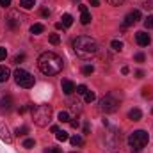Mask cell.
<instances>
[{
    "label": "cell",
    "mask_w": 153,
    "mask_h": 153,
    "mask_svg": "<svg viewBox=\"0 0 153 153\" xmlns=\"http://www.w3.org/2000/svg\"><path fill=\"white\" fill-rule=\"evenodd\" d=\"M38 66H39V70H41V73H45V75H59L62 71L64 62H62V59L57 53L45 52V53L39 55Z\"/></svg>",
    "instance_id": "1"
},
{
    "label": "cell",
    "mask_w": 153,
    "mask_h": 153,
    "mask_svg": "<svg viewBox=\"0 0 153 153\" xmlns=\"http://www.w3.org/2000/svg\"><path fill=\"white\" fill-rule=\"evenodd\" d=\"M71 46H73L75 53L78 57H82V59H89V57H93L98 52V43L93 38H89V36H78V38H75L73 43H71Z\"/></svg>",
    "instance_id": "2"
},
{
    "label": "cell",
    "mask_w": 153,
    "mask_h": 153,
    "mask_svg": "<svg viewBox=\"0 0 153 153\" xmlns=\"http://www.w3.org/2000/svg\"><path fill=\"white\" fill-rule=\"evenodd\" d=\"M52 112H53L52 105H48V103L38 105V107L32 111V119H34V123H36L38 126H48L50 121H52Z\"/></svg>",
    "instance_id": "3"
},
{
    "label": "cell",
    "mask_w": 153,
    "mask_h": 153,
    "mask_svg": "<svg viewBox=\"0 0 153 153\" xmlns=\"http://www.w3.org/2000/svg\"><path fill=\"white\" fill-rule=\"evenodd\" d=\"M148 132L146 130H135L134 134H130L128 137V144L132 146V153H139L141 148H144L148 144Z\"/></svg>",
    "instance_id": "4"
},
{
    "label": "cell",
    "mask_w": 153,
    "mask_h": 153,
    "mask_svg": "<svg viewBox=\"0 0 153 153\" xmlns=\"http://www.w3.org/2000/svg\"><path fill=\"white\" fill-rule=\"evenodd\" d=\"M117 109H119V100H117V96L112 94V93L105 94V96L100 100V111H102V112L111 114V112H116Z\"/></svg>",
    "instance_id": "5"
},
{
    "label": "cell",
    "mask_w": 153,
    "mask_h": 153,
    "mask_svg": "<svg viewBox=\"0 0 153 153\" xmlns=\"http://www.w3.org/2000/svg\"><path fill=\"white\" fill-rule=\"evenodd\" d=\"M14 82L20 85V87H25V89H30L32 85H34V76L30 75L29 71H25V70H22V68H18L16 71H14Z\"/></svg>",
    "instance_id": "6"
},
{
    "label": "cell",
    "mask_w": 153,
    "mask_h": 153,
    "mask_svg": "<svg viewBox=\"0 0 153 153\" xmlns=\"http://www.w3.org/2000/svg\"><path fill=\"white\" fill-rule=\"evenodd\" d=\"M119 141H121V132H119L117 128H111V130L107 132V135H105V143H107L111 148H116V146L119 144Z\"/></svg>",
    "instance_id": "7"
},
{
    "label": "cell",
    "mask_w": 153,
    "mask_h": 153,
    "mask_svg": "<svg viewBox=\"0 0 153 153\" xmlns=\"http://www.w3.org/2000/svg\"><path fill=\"white\" fill-rule=\"evenodd\" d=\"M139 20H141V11H139V9H134L132 13H128V14L125 16V20H123V29L134 25V23L139 22Z\"/></svg>",
    "instance_id": "8"
},
{
    "label": "cell",
    "mask_w": 153,
    "mask_h": 153,
    "mask_svg": "<svg viewBox=\"0 0 153 153\" xmlns=\"http://www.w3.org/2000/svg\"><path fill=\"white\" fill-rule=\"evenodd\" d=\"M135 41H137V45H139V46H148V45L152 43V36L141 30V32H137V34H135Z\"/></svg>",
    "instance_id": "9"
},
{
    "label": "cell",
    "mask_w": 153,
    "mask_h": 153,
    "mask_svg": "<svg viewBox=\"0 0 153 153\" xmlns=\"http://www.w3.org/2000/svg\"><path fill=\"white\" fill-rule=\"evenodd\" d=\"M78 9H80V23H82V25H89L93 18H91L87 7H85V5H78Z\"/></svg>",
    "instance_id": "10"
},
{
    "label": "cell",
    "mask_w": 153,
    "mask_h": 153,
    "mask_svg": "<svg viewBox=\"0 0 153 153\" xmlns=\"http://www.w3.org/2000/svg\"><path fill=\"white\" fill-rule=\"evenodd\" d=\"M0 139H2L4 143H7V144H11V143H13V137H11L9 128H7V125H5V123H0Z\"/></svg>",
    "instance_id": "11"
},
{
    "label": "cell",
    "mask_w": 153,
    "mask_h": 153,
    "mask_svg": "<svg viewBox=\"0 0 153 153\" xmlns=\"http://www.w3.org/2000/svg\"><path fill=\"white\" fill-rule=\"evenodd\" d=\"M61 87H62V93H64L66 96H71V94L75 93V89H76V85L71 82V80H62Z\"/></svg>",
    "instance_id": "12"
},
{
    "label": "cell",
    "mask_w": 153,
    "mask_h": 153,
    "mask_svg": "<svg viewBox=\"0 0 153 153\" xmlns=\"http://www.w3.org/2000/svg\"><path fill=\"white\" fill-rule=\"evenodd\" d=\"M13 109V98L11 96H2L0 98V111H11Z\"/></svg>",
    "instance_id": "13"
},
{
    "label": "cell",
    "mask_w": 153,
    "mask_h": 153,
    "mask_svg": "<svg viewBox=\"0 0 153 153\" xmlns=\"http://www.w3.org/2000/svg\"><path fill=\"white\" fill-rule=\"evenodd\" d=\"M20 22H22V18H16L14 14H11L9 18H5V23H7V27H9V29H13V30L20 27Z\"/></svg>",
    "instance_id": "14"
},
{
    "label": "cell",
    "mask_w": 153,
    "mask_h": 153,
    "mask_svg": "<svg viewBox=\"0 0 153 153\" xmlns=\"http://www.w3.org/2000/svg\"><path fill=\"white\" fill-rule=\"evenodd\" d=\"M141 117H143V112H141L139 109H132V111L128 112V119H130V121H139Z\"/></svg>",
    "instance_id": "15"
},
{
    "label": "cell",
    "mask_w": 153,
    "mask_h": 153,
    "mask_svg": "<svg viewBox=\"0 0 153 153\" xmlns=\"http://www.w3.org/2000/svg\"><path fill=\"white\" fill-rule=\"evenodd\" d=\"M61 20H62L61 23H62L64 27H71V23H73V16H71V14H68V13H66V14H62V18H61Z\"/></svg>",
    "instance_id": "16"
},
{
    "label": "cell",
    "mask_w": 153,
    "mask_h": 153,
    "mask_svg": "<svg viewBox=\"0 0 153 153\" xmlns=\"http://www.w3.org/2000/svg\"><path fill=\"white\" fill-rule=\"evenodd\" d=\"M36 5V0H20V7L22 9H32Z\"/></svg>",
    "instance_id": "17"
},
{
    "label": "cell",
    "mask_w": 153,
    "mask_h": 153,
    "mask_svg": "<svg viewBox=\"0 0 153 153\" xmlns=\"http://www.w3.org/2000/svg\"><path fill=\"white\" fill-rule=\"evenodd\" d=\"M9 76H11V71L5 66H0V82H5Z\"/></svg>",
    "instance_id": "18"
},
{
    "label": "cell",
    "mask_w": 153,
    "mask_h": 153,
    "mask_svg": "<svg viewBox=\"0 0 153 153\" xmlns=\"http://www.w3.org/2000/svg\"><path fill=\"white\" fill-rule=\"evenodd\" d=\"M57 119H59L61 123H70V114H68V111H61V112L57 114Z\"/></svg>",
    "instance_id": "19"
},
{
    "label": "cell",
    "mask_w": 153,
    "mask_h": 153,
    "mask_svg": "<svg viewBox=\"0 0 153 153\" xmlns=\"http://www.w3.org/2000/svg\"><path fill=\"white\" fill-rule=\"evenodd\" d=\"M43 30H45V25H43V23H34V25L30 27V32H32V34H41Z\"/></svg>",
    "instance_id": "20"
},
{
    "label": "cell",
    "mask_w": 153,
    "mask_h": 153,
    "mask_svg": "<svg viewBox=\"0 0 153 153\" xmlns=\"http://www.w3.org/2000/svg\"><path fill=\"white\" fill-rule=\"evenodd\" d=\"M84 100H85V103H93V102L96 100V94H94L93 91H87V93L84 94Z\"/></svg>",
    "instance_id": "21"
},
{
    "label": "cell",
    "mask_w": 153,
    "mask_h": 153,
    "mask_svg": "<svg viewBox=\"0 0 153 153\" xmlns=\"http://www.w3.org/2000/svg\"><path fill=\"white\" fill-rule=\"evenodd\" d=\"M70 143H71L73 146H82V144H84V139H82L80 135H73V137H70Z\"/></svg>",
    "instance_id": "22"
},
{
    "label": "cell",
    "mask_w": 153,
    "mask_h": 153,
    "mask_svg": "<svg viewBox=\"0 0 153 153\" xmlns=\"http://www.w3.org/2000/svg\"><path fill=\"white\" fill-rule=\"evenodd\" d=\"M111 48H112L114 52H121V50H123V43L117 41V39H114V41L111 43Z\"/></svg>",
    "instance_id": "23"
},
{
    "label": "cell",
    "mask_w": 153,
    "mask_h": 153,
    "mask_svg": "<svg viewBox=\"0 0 153 153\" xmlns=\"http://www.w3.org/2000/svg\"><path fill=\"white\" fill-rule=\"evenodd\" d=\"M82 73H84V75H93V73H94V66H93V64H85V66L82 68Z\"/></svg>",
    "instance_id": "24"
},
{
    "label": "cell",
    "mask_w": 153,
    "mask_h": 153,
    "mask_svg": "<svg viewBox=\"0 0 153 153\" xmlns=\"http://www.w3.org/2000/svg\"><path fill=\"white\" fill-rule=\"evenodd\" d=\"M29 134V126H18L16 128V135L18 137H23V135H27Z\"/></svg>",
    "instance_id": "25"
},
{
    "label": "cell",
    "mask_w": 153,
    "mask_h": 153,
    "mask_svg": "<svg viewBox=\"0 0 153 153\" xmlns=\"http://www.w3.org/2000/svg\"><path fill=\"white\" fill-rule=\"evenodd\" d=\"M68 139H70L68 132H64V130H59V132H57V141H62V143H64V141H68Z\"/></svg>",
    "instance_id": "26"
},
{
    "label": "cell",
    "mask_w": 153,
    "mask_h": 153,
    "mask_svg": "<svg viewBox=\"0 0 153 153\" xmlns=\"http://www.w3.org/2000/svg\"><path fill=\"white\" fill-rule=\"evenodd\" d=\"M34 139H25L23 141V148H27V150H30V148H34Z\"/></svg>",
    "instance_id": "27"
},
{
    "label": "cell",
    "mask_w": 153,
    "mask_h": 153,
    "mask_svg": "<svg viewBox=\"0 0 153 153\" xmlns=\"http://www.w3.org/2000/svg\"><path fill=\"white\" fill-rule=\"evenodd\" d=\"M76 94H85V93H87V91H89V89H87V87H85V85H84V84H80V85H76Z\"/></svg>",
    "instance_id": "28"
},
{
    "label": "cell",
    "mask_w": 153,
    "mask_h": 153,
    "mask_svg": "<svg viewBox=\"0 0 153 153\" xmlns=\"http://www.w3.org/2000/svg\"><path fill=\"white\" fill-rule=\"evenodd\" d=\"M50 43H52V45H59V43H61V38H59V34H50Z\"/></svg>",
    "instance_id": "29"
},
{
    "label": "cell",
    "mask_w": 153,
    "mask_h": 153,
    "mask_svg": "<svg viewBox=\"0 0 153 153\" xmlns=\"http://www.w3.org/2000/svg\"><path fill=\"white\" fill-rule=\"evenodd\" d=\"M144 59H146V55H144V53H141V52L134 55V61H135V62H144Z\"/></svg>",
    "instance_id": "30"
},
{
    "label": "cell",
    "mask_w": 153,
    "mask_h": 153,
    "mask_svg": "<svg viewBox=\"0 0 153 153\" xmlns=\"http://www.w3.org/2000/svg\"><path fill=\"white\" fill-rule=\"evenodd\" d=\"M144 27H146V29H153V16H148V18L144 20Z\"/></svg>",
    "instance_id": "31"
},
{
    "label": "cell",
    "mask_w": 153,
    "mask_h": 153,
    "mask_svg": "<svg viewBox=\"0 0 153 153\" xmlns=\"http://www.w3.org/2000/svg\"><path fill=\"white\" fill-rule=\"evenodd\" d=\"M45 153H62V150L61 148H55V146H50V148L45 150Z\"/></svg>",
    "instance_id": "32"
},
{
    "label": "cell",
    "mask_w": 153,
    "mask_h": 153,
    "mask_svg": "<svg viewBox=\"0 0 153 153\" xmlns=\"http://www.w3.org/2000/svg\"><path fill=\"white\" fill-rule=\"evenodd\" d=\"M5 57H7V50L4 46H0V61H4Z\"/></svg>",
    "instance_id": "33"
},
{
    "label": "cell",
    "mask_w": 153,
    "mask_h": 153,
    "mask_svg": "<svg viewBox=\"0 0 153 153\" xmlns=\"http://www.w3.org/2000/svg\"><path fill=\"white\" fill-rule=\"evenodd\" d=\"M107 2H109L111 5H121V4H123L125 0H107Z\"/></svg>",
    "instance_id": "34"
},
{
    "label": "cell",
    "mask_w": 153,
    "mask_h": 153,
    "mask_svg": "<svg viewBox=\"0 0 153 153\" xmlns=\"http://www.w3.org/2000/svg\"><path fill=\"white\" fill-rule=\"evenodd\" d=\"M70 125H71L73 128H78V125H80V123H78V119H70Z\"/></svg>",
    "instance_id": "35"
},
{
    "label": "cell",
    "mask_w": 153,
    "mask_h": 153,
    "mask_svg": "<svg viewBox=\"0 0 153 153\" xmlns=\"http://www.w3.org/2000/svg\"><path fill=\"white\" fill-rule=\"evenodd\" d=\"M0 5L2 7H9L11 5V0H0Z\"/></svg>",
    "instance_id": "36"
},
{
    "label": "cell",
    "mask_w": 153,
    "mask_h": 153,
    "mask_svg": "<svg viewBox=\"0 0 153 153\" xmlns=\"http://www.w3.org/2000/svg\"><path fill=\"white\" fill-rule=\"evenodd\" d=\"M23 59H25V55H23V53H20V55H16V59H14V61H16V62H22Z\"/></svg>",
    "instance_id": "37"
},
{
    "label": "cell",
    "mask_w": 153,
    "mask_h": 153,
    "mask_svg": "<svg viewBox=\"0 0 153 153\" xmlns=\"http://www.w3.org/2000/svg\"><path fill=\"white\" fill-rule=\"evenodd\" d=\"M89 4H91L93 7H98V5H100V0H89Z\"/></svg>",
    "instance_id": "38"
},
{
    "label": "cell",
    "mask_w": 153,
    "mask_h": 153,
    "mask_svg": "<svg viewBox=\"0 0 153 153\" xmlns=\"http://www.w3.org/2000/svg\"><path fill=\"white\" fill-rule=\"evenodd\" d=\"M128 71H130L128 66H123V68H121V73H123V75H128Z\"/></svg>",
    "instance_id": "39"
},
{
    "label": "cell",
    "mask_w": 153,
    "mask_h": 153,
    "mask_svg": "<svg viewBox=\"0 0 153 153\" xmlns=\"http://www.w3.org/2000/svg\"><path fill=\"white\" fill-rule=\"evenodd\" d=\"M135 76H137V78H143V76H144V73L139 70V71H135Z\"/></svg>",
    "instance_id": "40"
},
{
    "label": "cell",
    "mask_w": 153,
    "mask_h": 153,
    "mask_svg": "<svg viewBox=\"0 0 153 153\" xmlns=\"http://www.w3.org/2000/svg\"><path fill=\"white\" fill-rule=\"evenodd\" d=\"M41 14H43V16H50V11H48V9H43Z\"/></svg>",
    "instance_id": "41"
},
{
    "label": "cell",
    "mask_w": 153,
    "mask_h": 153,
    "mask_svg": "<svg viewBox=\"0 0 153 153\" xmlns=\"http://www.w3.org/2000/svg\"><path fill=\"white\" fill-rule=\"evenodd\" d=\"M55 29H57V30H61V29H64V25L59 22V23H55Z\"/></svg>",
    "instance_id": "42"
},
{
    "label": "cell",
    "mask_w": 153,
    "mask_h": 153,
    "mask_svg": "<svg viewBox=\"0 0 153 153\" xmlns=\"http://www.w3.org/2000/svg\"><path fill=\"white\" fill-rule=\"evenodd\" d=\"M50 130H52V132H53V134H57V132H59V126H57V125H53V126H52V128H50Z\"/></svg>",
    "instance_id": "43"
},
{
    "label": "cell",
    "mask_w": 153,
    "mask_h": 153,
    "mask_svg": "<svg viewBox=\"0 0 153 153\" xmlns=\"http://www.w3.org/2000/svg\"><path fill=\"white\" fill-rule=\"evenodd\" d=\"M84 134H89V125H84Z\"/></svg>",
    "instance_id": "44"
},
{
    "label": "cell",
    "mask_w": 153,
    "mask_h": 153,
    "mask_svg": "<svg viewBox=\"0 0 153 153\" xmlns=\"http://www.w3.org/2000/svg\"><path fill=\"white\" fill-rule=\"evenodd\" d=\"M152 114H153V109H152Z\"/></svg>",
    "instance_id": "45"
},
{
    "label": "cell",
    "mask_w": 153,
    "mask_h": 153,
    "mask_svg": "<svg viewBox=\"0 0 153 153\" xmlns=\"http://www.w3.org/2000/svg\"><path fill=\"white\" fill-rule=\"evenodd\" d=\"M73 153H75V152H73Z\"/></svg>",
    "instance_id": "46"
}]
</instances>
